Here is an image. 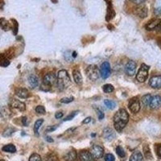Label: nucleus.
<instances>
[{
    "label": "nucleus",
    "instance_id": "nucleus-1",
    "mask_svg": "<svg viewBox=\"0 0 161 161\" xmlns=\"http://www.w3.org/2000/svg\"><path fill=\"white\" fill-rule=\"evenodd\" d=\"M113 120L115 130L121 132L129 121V114L125 109H120L115 113Z\"/></svg>",
    "mask_w": 161,
    "mask_h": 161
},
{
    "label": "nucleus",
    "instance_id": "nucleus-2",
    "mask_svg": "<svg viewBox=\"0 0 161 161\" xmlns=\"http://www.w3.org/2000/svg\"><path fill=\"white\" fill-rule=\"evenodd\" d=\"M71 84L70 77L68 72L65 69L60 70L57 74V85L60 90H64Z\"/></svg>",
    "mask_w": 161,
    "mask_h": 161
},
{
    "label": "nucleus",
    "instance_id": "nucleus-3",
    "mask_svg": "<svg viewBox=\"0 0 161 161\" xmlns=\"http://www.w3.org/2000/svg\"><path fill=\"white\" fill-rule=\"evenodd\" d=\"M85 73L87 77L91 80H97L100 77V69L95 65H91L88 66L85 69Z\"/></svg>",
    "mask_w": 161,
    "mask_h": 161
},
{
    "label": "nucleus",
    "instance_id": "nucleus-4",
    "mask_svg": "<svg viewBox=\"0 0 161 161\" xmlns=\"http://www.w3.org/2000/svg\"><path fill=\"white\" fill-rule=\"evenodd\" d=\"M148 71H149V66H147L145 64H142L136 74V79L138 81L144 82L148 77Z\"/></svg>",
    "mask_w": 161,
    "mask_h": 161
},
{
    "label": "nucleus",
    "instance_id": "nucleus-5",
    "mask_svg": "<svg viewBox=\"0 0 161 161\" xmlns=\"http://www.w3.org/2000/svg\"><path fill=\"white\" fill-rule=\"evenodd\" d=\"M128 108L134 114H136L140 110V102L138 97H134L131 98L128 103Z\"/></svg>",
    "mask_w": 161,
    "mask_h": 161
},
{
    "label": "nucleus",
    "instance_id": "nucleus-6",
    "mask_svg": "<svg viewBox=\"0 0 161 161\" xmlns=\"http://www.w3.org/2000/svg\"><path fill=\"white\" fill-rule=\"evenodd\" d=\"M57 82V77L53 73H46L43 77V85L44 86L50 87L53 86V85Z\"/></svg>",
    "mask_w": 161,
    "mask_h": 161
},
{
    "label": "nucleus",
    "instance_id": "nucleus-7",
    "mask_svg": "<svg viewBox=\"0 0 161 161\" xmlns=\"http://www.w3.org/2000/svg\"><path fill=\"white\" fill-rule=\"evenodd\" d=\"M90 154L92 155L93 158L95 159H99L104 155V149L99 145H94L90 148Z\"/></svg>",
    "mask_w": 161,
    "mask_h": 161
},
{
    "label": "nucleus",
    "instance_id": "nucleus-8",
    "mask_svg": "<svg viewBox=\"0 0 161 161\" xmlns=\"http://www.w3.org/2000/svg\"><path fill=\"white\" fill-rule=\"evenodd\" d=\"M111 73V69L109 62L105 61L102 64L100 68V76L102 79H107Z\"/></svg>",
    "mask_w": 161,
    "mask_h": 161
},
{
    "label": "nucleus",
    "instance_id": "nucleus-9",
    "mask_svg": "<svg viewBox=\"0 0 161 161\" xmlns=\"http://www.w3.org/2000/svg\"><path fill=\"white\" fill-rule=\"evenodd\" d=\"M10 106L12 108H14L16 110H20L21 112L26 110V105L23 102L20 100H17L16 98H12L10 102Z\"/></svg>",
    "mask_w": 161,
    "mask_h": 161
},
{
    "label": "nucleus",
    "instance_id": "nucleus-10",
    "mask_svg": "<svg viewBox=\"0 0 161 161\" xmlns=\"http://www.w3.org/2000/svg\"><path fill=\"white\" fill-rule=\"evenodd\" d=\"M134 13H135V15H136L138 17L144 19V18L147 17V7L143 5V4H140V5H138V6L135 8Z\"/></svg>",
    "mask_w": 161,
    "mask_h": 161
},
{
    "label": "nucleus",
    "instance_id": "nucleus-11",
    "mask_svg": "<svg viewBox=\"0 0 161 161\" xmlns=\"http://www.w3.org/2000/svg\"><path fill=\"white\" fill-rule=\"evenodd\" d=\"M136 61H129L126 63V67H125V70H126V73L128 76H134L136 74Z\"/></svg>",
    "mask_w": 161,
    "mask_h": 161
},
{
    "label": "nucleus",
    "instance_id": "nucleus-12",
    "mask_svg": "<svg viewBox=\"0 0 161 161\" xmlns=\"http://www.w3.org/2000/svg\"><path fill=\"white\" fill-rule=\"evenodd\" d=\"M149 106L152 110L159 109L161 106V96H159V95H155V96L151 97Z\"/></svg>",
    "mask_w": 161,
    "mask_h": 161
},
{
    "label": "nucleus",
    "instance_id": "nucleus-13",
    "mask_svg": "<svg viewBox=\"0 0 161 161\" xmlns=\"http://www.w3.org/2000/svg\"><path fill=\"white\" fill-rule=\"evenodd\" d=\"M149 85L153 89L161 88V75H157L151 77L149 80Z\"/></svg>",
    "mask_w": 161,
    "mask_h": 161
},
{
    "label": "nucleus",
    "instance_id": "nucleus-14",
    "mask_svg": "<svg viewBox=\"0 0 161 161\" xmlns=\"http://www.w3.org/2000/svg\"><path fill=\"white\" fill-rule=\"evenodd\" d=\"M12 116V111L7 106H0V118L8 119Z\"/></svg>",
    "mask_w": 161,
    "mask_h": 161
},
{
    "label": "nucleus",
    "instance_id": "nucleus-15",
    "mask_svg": "<svg viewBox=\"0 0 161 161\" xmlns=\"http://www.w3.org/2000/svg\"><path fill=\"white\" fill-rule=\"evenodd\" d=\"M102 136L106 141H111L114 138H115V133L111 128H105Z\"/></svg>",
    "mask_w": 161,
    "mask_h": 161
},
{
    "label": "nucleus",
    "instance_id": "nucleus-16",
    "mask_svg": "<svg viewBox=\"0 0 161 161\" xmlns=\"http://www.w3.org/2000/svg\"><path fill=\"white\" fill-rule=\"evenodd\" d=\"M159 22H160V19H154L151 20L145 26L146 29L147 31H152V30H157L158 27H159Z\"/></svg>",
    "mask_w": 161,
    "mask_h": 161
},
{
    "label": "nucleus",
    "instance_id": "nucleus-17",
    "mask_svg": "<svg viewBox=\"0 0 161 161\" xmlns=\"http://www.w3.org/2000/svg\"><path fill=\"white\" fill-rule=\"evenodd\" d=\"M78 158L80 161H94L90 152L87 151H81L79 152Z\"/></svg>",
    "mask_w": 161,
    "mask_h": 161
},
{
    "label": "nucleus",
    "instance_id": "nucleus-18",
    "mask_svg": "<svg viewBox=\"0 0 161 161\" xmlns=\"http://www.w3.org/2000/svg\"><path fill=\"white\" fill-rule=\"evenodd\" d=\"M16 94L20 98H28L30 96L29 91L25 88H18L16 90Z\"/></svg>",
    "mask_w": 161,
    "mask_h": 161
},
{
    "label": "nucleus",
    "instance_id": "nucleus-19",
    "mask_svg": "<svg viewBox=\"0 0 161 161\" xmlns=\"http://www.w3.org/2000/svg\"><path fill=\"white\" fill-rule=\"evenodd\" d=\"M28 84H29V85L32 89H35V87L38 86V85H39V79H38V77L35 75H30L29 77H28Z\"/></svg>",
    "mask_w": 161,
    "mask_h": 161
},
{
    "label": "nucleus",
    "instance_id": "nucleus-20",
    "mask_svg": "<svg viewBox=\"0 0 161 161\" xmlns=\"http://www.w3.org/2000/svg\"><path fill=\"white\" fill-rule=\"evenodd\" d=\"M76 157H77V153L74 150L67 151L65 155H64V159L65 161H73L76 159Z\"/></svg>",
    "mask_w": 161,
    "mask_h": 161
},
{
    "label": "nucleus",
    "instance_id": "nucleus-21",
    "mask_svg": "<svg viewBox=\"0 0 161 161\" xmlns=\"http://www.w3.org/2000/svg\"><path fill=\"white\" fill-rule=\"evenodd\" d=\"M73 77L74 79V81L77 85L82 84V76L80 74V72L78 69H74L73 71Z\"/></svg>",
    "mask_w": 161,
    "mask_h": 161
},
{
    "label": "nucleus",
    "instance_id": "nucleus-22",
    "mask_svg": "<svg viewBox=\"0 0 161 161\" xmlns=\"http://www.w3.org/2000/svg\"><path fill=\"white\" fill-rule=\"evenodd\" d=\"M115 16V13H114V11L112 7V5L110 2L108 3V7H107V13H106V20L107 21H110L111 19L114 17Z\"/></svg>",
    "mask_w": 161,
    "mask_h": 161
},
{
    "label": "nucleus",
    "instance_id": "nucleus-23",
    "mask_svg": "<svg viewBox=\"0 0 161 161\" xmlns=\"http://www.w3.org/2000/svg\"><path fill=\"white\" fill-rule=\"evenodd\" d=\"M0 28H2L4 31H9L12 28L10 23L4 18H1L0 19Z\"/></svg>",
    "mask_w": 161,
    "mask_h": 161
},
{
    "label": "nucleus",
    "instance_id": "nucleus-24",
    "mask_svg": "<svg viewBox=\"0 0 161 161\" xmlns=\"http://www.w3.org/2000/svg\"><path fill=\"white\" fill-rule=\"evenodd\" d=\"M129 161H144V157L140 151H136L131 155Z\"/></svg>",
    "mask_w": 161,
    "mask_h": 161
},
{
    "label": "nucleus",
    "instance_id": "nucleus-25",
    "mask_svg": "<svg viewBox=\"0 0 161 161\" xmlns=\"http://www.w3.org/2000/svg\"><path fill=\"white\" fill-rule=\"evenodd\" d=\"M9 65H10L9 59L5 56V54H1L0 53V66L7 67Z\"/></svg>",
    "mask_w": 161,
    "mask_h": 161
},
{
    "label": "nucleus",
    "instance_id": "nucleus-26",
    "mask_svg": "<svg viewBox=\"0 0 161 161\" xmlns=\"http://www.w3.org/2000/svg\"><path fill=\"white\" fill-rule=\"evenodd\" d=\"M2 151L5 152H9V153H14L16 151V148L13 144H7L2 147Z\"/></svg>",
    "mask_w": 161,
    "mask_h": 161
},
{
    "label": "nucleus",
    "instance_id": "nucleus-27",
    "mask_svg": "<svg viewBox=\"0 0 161 161\" xmlns=\"http://www.w3.org/2000/svg\"><path fill=\"white\" fill-rule=\"evenodd\" d=\"M44 122V119H38L36 120V122H35V125H34V132L36 136H39V129L40 128L41 125Z\"/></svg>",
    "mask_w": 161,
    "mask_h": 161
},
{
    "label": "nucleus",
    "instance_id": "nucleus-28",
    "mask_svg": "<svg viewBox=\"0 0 161 161\" xmlns=\"http://www.w3.org/2000/svg\"><path fill=\"white\" fill-rule=\"evenodd\" d=\"M151 94H146L144 95V96L142 97V103L144 105V106H147L150 105V102H151Z\"/></svg>",
    "mask_w": 161,
    "mask_h": 161
},
{
    "label": "nucleus",
    "instance_id": "nucleus-29",
    "mask_svg": "<svg viewBox=\"0 0 161 161\" xmlns=\"http://www.w3.org/2000/svg\"><path fill=\"white\" fill-rule=\"evenodd\" d=\"M104 104L107 108L110 109V110H113L114 108H115L116 106V102L112 100H109V99L104 100Z\"/></svg>",
    "mask_w": 161,
    "mask_h": 161
},
{
    "label": "nucleus",
    "instance_id": "nucleus-30",
    "mask_svg": "<svg viewBox=\"0 0 161 161\" xmlns=\"http://www.w3.org/2000/svg\"><path fill=\"white\" fill-rule=\"evenodd\" d=\"M102 90H103V91H104L105 93L109 94V93H112L113 91H114V86L110 84H106L103 85Z\"/></svg>",
    "mask_w": 161,
    "mask_h": 161
},
{
    "label": "nucleus",
    "instance_id": "nucleus-31",
    "mask_svg": "<svg viewBox=\"0 0 161 161\" xmlns=\"http://www.w3.org/2000/svg\"><path fill=\"white\" fill-rule=\"evenodd\" d=\"M15 131H16V130H15L14 128H12V127L7 128V129L4 131L3 134H2V136H3L4 137H9V136H11L12 134L14 133Z\"/></svg>",
    "mask_w": 161,
    "mask_h": 161
},
{
    "label": "nucleus",
    "instance_id": "nucleus-32",
    "mask_svg": "<svg viewBox=\"0 0 161 161\" xmlns=\"http://www.w3.org/2000/svg\"><path fill=\"white\" fill-rule=\"evenodd\" d=\"M116 152H117L118 156H120L121 158H124L125 157V155H126V153H125L124 150L122 149V147H120V146L117 147V148H116Z\"/></svg>",
    "mask_w": 161,
    "mask_h": 161
},
{
    "label": "nucleus",
    "instance_id": "nucleus-33",
    "mask_svg": "<svg viewBox=\"0 0 161 161\" xmlns=\"http://www.w3.org/2000/svg\"><path fill=\"white\" fill-rule=\"evenodd\" d=\"M35 112L39 114H44L46 113V110L44 108V106H38L35 108Z\"/></svg>",
    "mask_w": 161,
    "mask_h": 161
},
{
    "label": "nucleus",
    "instance_id": "nucleus-34",
    "mask_svg": "<svg viewBox=\"0 0 161 161\" xmlns=\"http://www.w3.org/2000/svg\"><path fill=\"white\" fill-rule=\"evenodd\" d=\"M144 154H145L146 157H147V159H151V151H150V148H149V147H148V145L144 146Z\"/></svg>",
    "mask_w": 161,
    "mask_h": 161
},
{
    "label": "nucleus",
    "instance_id": "nucleus-35",
    "mask_svg": "<svg viewBox=\"0 0 161 161\" xmlns=\"http://www.w3.org/2000/svg\"><path fill=\"white\" fill-rule=\"evenodd\" d=\"M29 161H42V159L40 155L36 153H34L30 156Z\"/></svg>",
    "mask_w": 161,
    "mask_h": 161
},
{
    "label": "nucleus",
    "instance_id": "nucleus-36",
    "mask_svg": "<svg viewBox=\"0 0 161 161\" xmlns=\"http://www.w3.org/2000/svg\"><path fill=\"white\" fill-rule=\"evenodd\" d=\"M78 112H79L78 110H77V111H73V112H72L70 114H69V115L67 116L66 118H65L64 121H65V122H66V121H70V120H72L73 118H74L75 116L77 115Z\"/></svg>",
    "mask_w": 161,
    "mask_h": 161
},
{
    "label": "nucleus",
    "instance_id": "nucleus-37",
    "mask_svg": "<svg viewBox=\"0 0 161 161\" xmlns=\"http://www.w3.org/2000/svg\"><path fill=\"white\" fill-rule=\"evenodd\" d=\"M74 98L73 97H69V98H64L61 100V103H64V104H68V103H70V102H73Z\"/></svg>",
    "mask_w": 161,
    "mask_h": 161
},
{
    "label": "nucleus",
    "instance_id": "nucleus-38",
    "mask_svg": "<svg viewBox=\"0 0 161 161\" xmlns=\"http://www.w3.org/2000/svg\"><path fill=\"white\" fill-rule=\"evenodd\" d=\"M44 161H57V156L53 154H48L46 156Z\"/></svg>",
    "mask_w": 161,
    "mask_h": 161
},
{
    "label": "nucleus",
    "instance_id": "nucleus-39",
    "mask_svg": "<svg viewBox=\"0 0 161 161\" xmlns=\"http://www.w3.org/2000/svg\"><path fill=\"white\" fill-rule=\"evenodd\" d=\"M12 22H13V33L14 35H17V32H18V23L16 20H12Z\"/></svg>",
    "mask_w": 161,
    "mask_h": 161
},
{
    "label": "nucleus",
    "instance_id": "nucleus-40",
    "mask_svg": "<svg viewBox=\"0 0 161 161\" xmlns=\"http://www.w3.org/2000/svg\"><path fill=\"white\" fill-rule=\"evenodd\" d=\"M114 159L115 158L112 154H107L105 155V161H114Z\"/></svg>",
    "mask_w": 161,
    "mask_h": 161
},
{
    "label": "nucleus",
    "instance_id": "nucleus-41",
    "mask_svg": "<svg viewBox=\"0 0 161 161\" xmlns=\"http://www.w3.org/2000/svg\"><path fill=\"white\" fill-rule=\"evenodd\" d=\"M96 111H97V114H98V119L99 120H102L104 118V113L101 111L99 109H96Z\"/></svg>",
    "mask_w": 161,
    "mask_h": 161
},
{
    "label": "nucleus",
    "instance_id": "nucleus-42",
    "mask_svg": "<svg viewBox=\"0 0 161 161\" xmlns=\"http://www.w3.org/2000/svg\"><path fill=\"white\" fill-rule=\"evenodd\" d=\"M57 128V126H49L46 129V132H53Z\"/></svg>",
    "mask_w": 161,
    "mask_h": 161
},
{
    "label": "nucleus",
    "instance_id": "nucleus-43",
    "mask_svg": "<svg viewBox=\"0 0 161 161\" xmlns=\"http://www.w3.org/2000/svg\"><path fill=\"white\" fill-rule=\"evenodd\" d=\"M154 13H155V16H161V7L155 8V11H154Z\"/></svg>",
    "mask_w": 161,
    "mask_h": 161
},
{
    "label": "nucleus",
    "instance_id": "nucleus-44",
    "mask_svg": "<svg viewBox=\"0 0 161 161\" xmlns=\"http://www.w3.org/2000/svg\"><path fill=\"white\" fill-rule=\"evenodd\" d=\"M131 2H134V3L137 4V5H140V4H143L146 0H130Z\"/></svg>",
    "mask_w": 161,
    "mask_h": 161
},
{
    "label": "nucleus",
    "instance_id": "nucleus-45",
    "mask_svg": "<svg viewBox=\"0 0 161 161\" xmlns=\"http://www.w3.org/2000/svg\"><path fill=\"white\" fill-rule=\"evenodd\" d=\"M62 117H63V113H62V112L56 113V114H55V118H58V119H59V118H61Z\"/></svg>",
    "mask_w": 161,
    "mask_h": 161
},
{
    "label": "nucleus",
    "instance_id": "nucleus-46",
    "mask_svg": "<svg viewBox=\"0 0 161 161\" xmlns=\"http://www.w3.org/2000/svg\"><path fill=\"white\" fill-rule=\"evenodd\" d=\"M157 155L159 158H161V144L157 147Z\"/></svg>",
    "mask_w": 161,
    "mask_h": 161
},
{
    "label": "nucleus",
    "instance_id": "nucleus-47",
    "mask_svg": "<svg viewBox=\"0 0 161 161\" xmlns=\"http://www.w3.org/2000/svg\"><path fill=\"white\" fill-rule=\"evenodd\" d=\"M22 123H23V125L25 126H28V123H27V118L26 117H24L23 118V119H22Z\"/></svg>",
    "mask_w": 161,
    "mask_h": 161
},
{
    "label": "nucleus",
    "instance_id": "nucleus-48",
    "mask_svg": "<svg viewBox=\"0 0 161 161\" xmlns=\"http://www.w3.org/2000/svg\"><path fill=\"white\" fill-rule=\"evenodd\" d=\"M91 121V117H88V118H86L82 122L83 124H85V123H89V122H90Z\"/></svg>",
    "mask_w": 161,
    "mask_h": 161
},
{
    "label": "nucleus",
    "instance_id": "nucleus-49",
    "mask_svg": "<svg viewBox=\"0 0 161 161\" xmlns=\"http://www.w3.org/2000/svg\"><path fill=\"white\" fill-rule=\"evenodd\" d=\"M46 140H47L48 142H53V140H52V138L51 137H49V136H46Z\"/></svg>",
    "mask_w": 161,
    "mask_h": 161
},
{
    "label": "nucleus",
    "instance_id": "nucleus-50",
    "mask_svg": "<svg viewBox=\"0 0 161 161\" xmlns=\"http://www.w3.org/2000/svg\"><path fill=\"white\" fill-rule=\"evenodd\" d=\"M2 6H3V2H2V0H0V9L2 7Z\"/></svg>",
    "mask_w": 161,
    "mask_h": 161
},
{
    "label": "nucleus",
    "instance_id": "nucleus-51",
    "mask_svg": "<svg viewBox=\"0 0 161 161\" xmlns=\"http://www.w3.org/2000/svg\"><path fill=\"white\" fill-rule=\"evenodd\" d=\"M73 58L77 57V53H76V52H73Z\"/></svg>",
    "mask_w": 161,
    "mask_h": 161
},
{
    "label": "nucleus",
    "instance_id": "nucleus-52",
    "mask_svg": "<svg viewBox=\"0 0 161 161\" xmlns=\"http://www.w3.org/2000/svg\"><path fill=\"white\" fill-rule=\"evenodd\" d=\"M157 30H161V19H160V22H159V27H158V29Z\"/></svg>",
    "mask_w": 161,
    "mask_h": 161
},
{
    "label": "nucleus",
    "instance_id": "nucleus-53",
    "mask_svg": "<svg viewBox=\"0 0 161 161\" xmlns=\"http://www.w3.org/2000/svg\"><path fill=\"white\" fill-rule=\"evenodd\" d=\"M51 1H52V2H54V3H56V2H57V0H51Z\"/></svg>",
    "mask_w": 161,
    "mask_h": 161
},
{
    "label": "nucleus",
    "instance_id": "nucleus-54",
    "mask_svg": "<svg viewBox=\"0 0 161 161\" xmlns=\"http://www.w3.org/2000/svg\"><path fill=\"white\" fill-rule=\"evenodd\" d=\"M0 161H4V160H2V159H1V160H0Z\"/></svg>",
    "mask_w": 161,
    "mask_h": 161
},
{
    "label": "nucleus",
    "instance_id": "nucleus-55",
    "mask_svg": "<svg viewBox=\"0 0 161 161\" xmlns=\"http://www.w3.org/2000/svg\"><path fill=\"white\" fill-rule=\"evenodd\" d=\"M160 47H161V42H160Z\"/></svg>",
    "mask_w": 161,
    "mask_h": 161
}]
</instances>
